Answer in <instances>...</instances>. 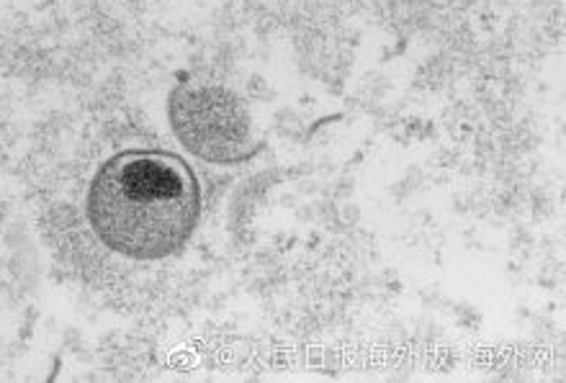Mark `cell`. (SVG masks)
<instances>
[{
  "mask_svg": "<svg viewBox=\"0 0 566 383\" xmlns=\"http://www.w3.org/2000/svg\"><path fill=\"white\" fill-rule=\"evenodd\" d=\"M85 211L106 249L139 263L165 260L199 226L201 185L176 152L124 150L96 170Z\"/></svg>",
  "mask_w": 566,
  "mask_h": 383,
  "instance_id": "obj_1",
  "label": "cell"
},
{
  "mask_svg": "<svg viewBox=\"0 0 566 383\" xmlns=\"http://www.w3.org/2000/svg\"><path fill=\"white\" fill-rule=\"evenodd\" d=\"M168 121L186 152L209 166H240L263 147L242 98L217 83L176 85L168 98Z\"/></svg>",
  "mask_w": 566,
  "mask_h": 383,
  "instance_id": "obj_2",
  "label": "cell"
}]
</instances>
